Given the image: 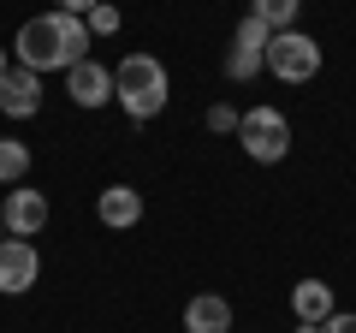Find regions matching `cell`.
Returning a JSON list of instances; mask_svg holds the SVG:
<instances>
[{
  "label": "cell",
  "mask_w": 356,
  "mask_h": 333,
  "mask_svg": "<svg viewBox=\"0 0 356 333\" xmlns=\"http://www.w3.org/2000/svg\"><path fill=\"white\" fill-rule=\"evenodd\" d=\"M13 48H18V65H30V72H72L77 60H89V24L54 6L18 30Z\"/></svg>",
  "instance_id": "cell-1"
},
{
  "label": "cell",
  "mask_w": 356,
  "mask_h": 333,
  "mask_svg": "<svg viewBox=\"0 0 356 333\" xmlns=\"http://www.w3.org/2000/svg\"><path fill=\"white\" fill-rule=\"evenodd\" d=\"M113 102L131 119H154L166 107V65L154 54H125V65L113 72Z\"/></svg>",
  "instance_id": "cell-2"
},
{
  "label": "cell",
  "mask_w": 356,
  "mask_h": 333,
  "mask_svg": "<svg viewBox=\"0 0 356 333\" xmlns=\"http://www.w3.org/2000/svg\"><path fill=\"white\" fill-rule=\"evenodd\" d=\"M238 143H243L250 161L273 166V161L291 155V125H285V114H273V107H250V114L238 119Z\"/></svg>",
  "instance_id": "cell-3"
},
{
  "label": "cell",
  "mask_w": 356,
  "mask_h": 333,
  "mask_svg": "<svg viewBox=\"0 0 356 333\" xmlns=\"http://www.w3.org/2000/svg\"><path fill=\"white\" fill-rule=\"evenodd\" d=\"M267 65H273V77H285V84H309V77L321 72V42L303 36V30H280V36L267 42Z\"/></svg>",
  "instance_id": "cell-4"
},
{
  "label": "cell",
  "mask_w": 356,
  "mask_h": 333,
  "mask_svg": "<svg viewBox=\"0 0 356 333\" xmlns=\"http://www.w3.org/2000/svg\"><path fill=\"white\" fill-rule=\"evenodd\" d=\"M36 280H42L36 244H30V238H0V292L18 297V292H30Z\"/></svg>",
  "instance_id": "cell-5"
},
{
  "label": "cell",
  "mask_w": 356,
  "mask_h": 333,
  "mask_svg": "<svg viewBox=\"0 0 356 333\" xmlns=\"http://www.w3.org/2000/svg\"><path fill=\"white\" fill-rule=\"evenodd\" d=\"M65 95H72L83 114H89V107H107V102H113V72H107L102 60H77L72 72H65Z\"/></svg>",
  "instance_id": "cell-6"
},
{
  "label": "cell",
  "mask_w": 356,
  "mask_h": 333,
  "mask_svg": "<svg viewBox=\"0 0 356 333\" xmlns=\"http://www.w3.org/2000/svg\"><path fill=\"white\" fill-rule=\"evenodd\" d=\"M36 107H42V72L6 65V77H0V114L6 119H30Z\"/></svg>",
  "instance_id": "cell-7"
},
{
  "label": "cell",
  "mask_w": 356,
  "mask_h": 333,
  "mask_svg": "<svg viewBox=\"0 0 356 333\" xmlns=\"http://www.w3.org/2000/svg\"><path fill=\"white\" fill-rule=\"evenodd\" d=\"M0 220H6V232H13V238H36V232L48 226V196L30 191V185H18V191H6Z\"/></svg>",
  "instance_id": "cell-8"
},
{
  "label": "cell",
  "mask_w": 356,
  "mask_h": 333,
  "mask_svg": "<svg viewBox=\"0 0 356 333\" xmlns=\"http://www.w3.org/2000/svg\"><path fill=\"white\" fill-rule=\"evenodd\" d=\"M95 215H102V226L131 232L143 220V191H131V185H107V191L95 196Z\"/></svg>",
  "instance_id": "cell-9"
},
{
  "label": "cell",
  "mask_w": 356,
  "mask_h": 333,
  "mask_svg": "<svg viewBox=\"0 0 356 333\" xmlns=\"http://www.w3.org/2000/svg\"><path fill=\"white\" fill-rule=\"evenodd\" d=\"M184 333H232V304L220 292H196L184 304Z\"/></svg>",
  "instance_id": "cell-10"
},
{
  "label": "cell",
  "mask_w": 356,
  "mask_h": 333,
  "mask_svg": "<svg viewBox=\"0 0 356 333\" xmlns=\"http://www.w3.org/2000/svg\"><path fill=\"white\" fill-rule=\"evenodd\" d=\"M291 309H297V321L321 327V321L332 316V286H327V280H297V286H291Z\"/></svg>",
  "instance_id": "cell-11"
},
{
  "label": "cell",
  "mask_w": 356,
  "mask_h": 333,
  "mask_svg": "<svg viewBox=\"0 0 356 333\" xmlns=\"http://www.w3.org/2000/svg\"><path fill=\"white\" fill-rule=\"evenodd\" d=\"M250 13L261 18V24L273 30V36H280V30H291V24H297V13H303V0H250Z\"/></svg>",
  "instance_id": "cell-12"
},
{
  "label": "cell",
  "mask_w": 356,
  "mask_h": 333,
  "mask_svg": "<svg viewBox=\"0 0 356 333\" xmlns=\"http://www.w3.org/2000/svg\"><path fill=\"white\" fill-rule=\"evenodd\" d=\"M30 173V143L24 137H0V185H18Z\"/></svg>",
  "instance_id": "cell-13"
},
{
  "label": "cell",
  "mask_w": 356,
  "mask_h": 333,
  "mask_svg": "<svg viewBox=\"0 0 356 333\" xmlns=\"http://www.w3.org/2000/svg\"><path fill=\"white\" fill-rule=\"evenodd\" d=\"M261 65H267V54H255V48H238V42L226 48V77H232V84H250V77L261 72Z\"/></svg>",
  "instance_id": "cell-14"
},
{
  "label": "cell",
  "mask_w": 356,
  "mask_h": 333,
  "mask_svg": "<svg viewBox=\"0 0 356 333\" xmlns=\"http://www.w3.org/2000/svg\"><path fill=\"white\" fill-rule=\"evenodd\" d=\"M232 42H238V48H255V54H267L273 30H267V24H261L255 13H243V18H238V36H232Z\"/></svg>",
  "instance_id": "cell-15"
},
{
  "label": "cell",
  "mask_w": 356,
  "mask_h": 333,
  "mask_svg": "<svg viewBox=\"0 0 356 333\" xmlns=\"http://www.w3.org/2000/svg\"><path fill=\"white\" fill-rule=\"evenodd\" d=\"M83 24H89V36H113V30H119V13L102 0V6H89V18H83Z\"/></svg>",
  "instance_id": "cell-16"
},
{
  "label": "cell",
  "mask_w": 356,
  "mask_h": 333,
  "mask_svg": "<svg viewBox=\"0 0 356 333\" xmlns=\"http://www.w3.org/2000/svg\"><path fill=\"white\" fill-rule=\"evenodd\" d=\"M238 119H243V114H232L226 102H220V107H208V131H238Z\"/></svg>",
  "instance_id": "cell-17"
},
{
  "label": "cell",
  "mask_w": 356,
  "mask_h": 333,
  "mask_svg": "<svg viewBox=\"0 0 356 333\" xmlns=\"http://www.w3.org/2000/svg\"><path fill=\"white\" fill-rule=\"evenodd\" d=\"M321 333H356V316L350 309H332V316L321 321Z\"/></svg>",
  "instance_id": "cell-18"
},
{
  "label": "cell",
  "mask_w": 356,
  "mask_h": 333,
  "mask_svg": "<svg viewBox=\"0 0 356 333\" xmlns=\"http://www.w3.org/2000/svg\"><path fill=\"white\" fill-rule=\"evenodd\" d=\"M89 6H102V0H60V13H72V18H89Z\"/></svg>",
  "instance_id": "cell-19"
},
{
  "label": "cell",
  "mask_w": 356,
  "mask_h": 333,
  "mask_svg": "<svg viewBox=\"0 0 356 333\" xmlns=\"http://www.w3.org/2000/svg\"><path fill=\"white\" fill-rule=\"evenodd\" d=\"M0 77H6V48H0Z\"/></svg>",
  "instance_id": "cell-20"
},
{
  "label": "cell",
  "mask_w": 356,
  "mask_h": 333,
  "mask_svg": "<svg viewBox=\"0 0 356 333\" xmlns=\"http://www.w3.org/2000/svg\"><path fill=\"white\" fill-rule=\"evenodd\" d=\"M297 333H321V327H309V321H303V327H297Z\"/></svg>",
  "instance_id": "cell-21"
},
{
  "label": "cell",
  "mask_w": 356,
  "mask_h": 333,
  "mask_svg": "<svg viewBox=\"0 0 356 333\" xmlns=\"http://www.w3.org/2000/svg\"><path fill=\"white\" fill-rule=\"evenodd\" d=\"M0 238H6V220H0Z\"/></svg>",
  "instance_id": "cell-22"
}]
</instances>
